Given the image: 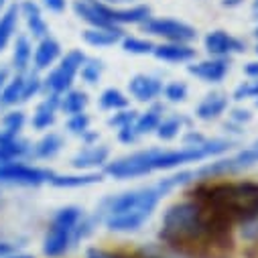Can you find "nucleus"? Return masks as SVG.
Instances as JSON below:
<instances>
[{
	"instance_id": "nucleus-30",
	"label": "nucleus",
	"mask_w": 258,
	"mask_h": 258,
	"mask_svg": "<svg viewBox=\"0 0 258 258\" xmlns=\"http://www.w3.org/2000/svg\"><path fill=\"white\" fill-rule=\"evenodd\" d=\"M122 51L131 55H153L155 43L149 37H135V35H124L120 39Z\"/></svg>"
},
{
	"instance_id": "nucleus-32",
	"label": "nucleus",
	"mask_w": 258,
	"mask_h": 258,
	"mask_svg": "<svg viewBox=\"0 0 258 258\" xmlns=\"http://www.w3.org/2000/svg\"><path fill=\"white\" fill-rule=\"evenodd\" d=\"M25 122H27V116H25L23 110H11L3 118V133L11 135V137H21V131L25 128Z\"/></svg>"
},
{
	"instance_id": "nucleus-40",
	"label": "nucleus",
	"mask_w": 258,
	"mask_h": 258,
	"mask_svg": "<svg viewBox=\"0 0 258 258\" xmlns=\"http://www.w3.org/2000/svg\"><path fill=\"white\" fill-rule=\"evenodd\" d=\"M206 141H208V137L198 133V131H193V128H189V131L183 135V147H200Z\"/></svg>"
},
{
	"instance_id": "nucleus-18",
	"label": "nucleus",
	"mask_w": 258,
	"mask_h": 258,
	"mask_svg": "<svg viewBox=\"0 0 258 258\" xmlns=\"http://www.w3.org/2000/svg\"><path fill=\"white\" fill-rule=\"evenodd\" d=\"M59 100L61 96L57 94H47L43 98V102H39V106L35 108V114H33V128L35 131H47V128H51L57 120V114L61 112L59 110Z\"/></svg>"
},
{
	"instance_id": "nucleus-35",
	"label": "nucleus",
	"mask_w": 258,
	"mask_h": 258,
	"mask_svg": "<svg viewBox=\"0 0 258 258\" xmlns=\"http://www.w3.org/2000/svg\"><path fill=\"white\" fill-rule=\"evenodd\" d=\"M43 92V80L39 78V72H27L25 74V84H23V102L35 98L37 94Z\"/></svg>"
},
{
	"instance_id": "nucleus-24",
	"label": "nucleus",
	"mask_w": 258,
	"mask_h": 258,
	"mask_svg": "<svg viewBox=\"0 0 258 258\" xmlns=\"http://www.w3.org/2000/svg\"><path fill=\"white\" fill-rule=\"evenodd\" d=\"M33 63V45L27 35H19L13 47V68L17 74H27Z\"/></svg>"
},
{
	"instance_id": "nucleus-9",
	"label": "nucleus",
	"mask_w": 258,
	"mask_h": 258,
	"mask_svg": "<svg viewBox=\"0 0 258 258\" xmlns=\"http://www.w3.org/2000/svg\"><path fill=\"white\" fill-rule=\"evenodd\" d=\"M92 7L100 13V17L114 25V27H126V25H143L153 17V9L149 5H128V7H112L106 5L104 0H90Z\"/></svg>"
},
{
	"instance_id": "nucleus-22",
	"label": "nucleus",
	"mask_w": 258,
	"mask_h": 258,
	"mask_svg": "<svg viewBox=\"0 0 258 258\" xmlns=\"http://www.w3.org/2000/svg\"><path fill=\"white\" fill-rule=\"evenodd\" d=\"M163 116H165V106H163L161 102H153V104H149V108H147L145 112H139L137 122H135L139 135L145 137V135L155 133V131H157V126H159V122L163 120Z\"/></svg>"
},
{
	"instance_id": "nucleus-52",
	"label": "nucleus",
	"mask_w": 258,
	"mask_h": 258,
	"mask_svg": "<svg viewBox=\"0 0 258 258\" xmlns=\"http://www.w3.org/2000/svg\"><path fill=\"white\" fill-rule=\"evenodd\" d=\"M256 145H258V141H256Z\"/></svg>"
},
{
	"instance_id": "nucleus-49",
	"label": "nucleus",
	"mask_w": 258,
	"mask_h": 258,
	"mask_svg": "<svg viewBox=\"0 0 258 258\" xmlns=\"http://www.w3.org/2000/svg\"><path fill=\"white\" fill-rule=\"evenodd\" d=\"M254 106H256V108H258V98H256V100H254Z\"/></svg>"
},
{
	"instance_id": "nucleus-26",
	"label": "nucleus",
	"mask_w": 258,
	"mask_h": 258,
	"mask_svg": "<svg viewBox=\"0 0 258 258\" xmlns=\"http://www.w3.org/2000/svg\"><path fill=\"white\" fill-rule=\"evenodd\" d=\"M23 84H25V74H15L13 78H9L3 92H0V108H11L23 102Z\"/></svg>"
},
{
	"instance_id": "nucleus-33",
	"label": "nucleus",
	"mask_w": 258,
	"mask_h": 258,
	"mask_svg": "<svg viewBox=\"0 0 258 258\" xmlns=\"http://www.w3.org/2000/svg\"><path fill=\"white\" fill-rule=\"evenodd\" d=\"M189 96V86L181 80H175V82H169L165 84L163 88V98L169 102V104H181L185 102Z\"/></svg>"
},
{
	"instance_id": "nucleus-12",
	"label": "nucleus",
	"mask_w": 258,
	"mask_h": 258,
	"mask_svg": "<svg viewBox=\"0 0 258 258\" xmlns=\"http://www.w3.org/2000/svg\"><path fill=\"white\" fill-rule=\"evenodd\" d=\"M163 80L151 74H137L128 82V94H131L137 102L143 104H153L163 96Z\"/></svg>"
},
{
	"instance_id": "nucleus-42",
	"label": "nucleus",
	"mask_w": 258,
	"mask_h": 258,
	"mask_svg": "<svg viewBox=\"0 0 258 258\" xmlns=\"http://www.w3.org/2000/svg\"><path fill=\"white\" fill-rule=\"evenodd\" d=\"M244 76L248 80H258V59L246 63V66H244Z\"/></svg>"
},
{
	"instance_id": "nucleus-5",
	"label": "nucleus",
	"mask_w": 258,
	"mask_h": 258,
	"mask_svg": "<svg viewBox=\"0 0 258 258\" xmlns=\"http://www.w3.org/2000/svg\"><path fill=\"white\" fill-rule=\"evenodd\" d=\"M82 218L84 210L78 206H66L55 212L43 240V254L47 258H61L76 246V230Z\"/></svg>"
},
{
	"instance_id": "nucleus-28",
	"label": "nucleus",
	"mask_w": 258,
	"mask_h": 258,
	"mask_svg": "<svg viewBox=\"0 0 258 258\" xmlns=\"http://www.w3.org/2000/svg\"><path fill=\"white\" fill-rule=\"evenodd\" d=\"M98 106L104 112H116V110H124L131 106V98L118 88H106L98 98Z\"/></svg>"
},
{
	"instance_id": "nucleus-6",
	"label": "nucleus",
	"mask_w": 258,
	"mask_h": 258,
	"mask_svg": "<svg viewBox=\"0 0 258 258\" xmlns=\"http://www.w3.org/2000/svg\"><path fill=\"white\" fill-rule=\"evenodd\" d=\"M86 53L82 49H72L70 53L61 55V59L57 61V66H53L49 70V74L43 80V92L47 94H66L68 90L74 88L76 78L80 76V70L86 61Z\"/></svg>"
},
{
	"instance_id": "nucleus-50",
	"label": "nucleus",
	"mask_w": 258,
	"mask_h": 258,
	"mask_svg": "<svg viewBox=\"0 0 258 258\" xmlns=\"http://www.w3.org/2000/svg\"><path fill=\"white\" fill-rule=\"evenodd\" d=\"M254 51H256V55H258V43H256V47H254Z\"/></svg>"
},
{
	"instance_id": "nucleus-41",
	"label": "nucleus",
	"mask_w": 258,
	"mask_h": 258,
	"mask_svg": "<svg viewBox=\"0 0 258 258\" xmlns=\"http://www.w3.org/2000/svg\"><path fill=\"white\" fill-rule=\"evenodd\" d=\"M41 5H43L49 13L61 15V13H66V9H68V0H41Z\"/></svg>"
},
{
	"instance_id": "nucleus-17",
	"label": "nucleus",
	"mask_w": 258,
	"mask_h": 258,
	"mask_svg": "<svg viewBox=\"0 0 258 258\" xmlns=\"http://www.w3.org/2000/svg\"><path fill=\"white\" fill-rule=\"evenodd\" d=\"M19 15L23 17L31 37L43 39V37L51 35L49 33V25H47V21L43 17V11H41V7L37 3H33V0H23V3L19 5Z\"/></svg>"
},
{
	"instance_id": "nucleus-20",
	"label": "nucleus",
	"mask_w": 258,
	"mask_h": 258,
	"mask_svg": "<svg viewBox=\"0 0 258 258\" xmlns=\"http://www.w3.org/2000/svg\"><path fill=\"white\" fill-rule=\"evenodd\" d=\"M63 149V139L57 133H47L43 135L33 147H31V157L37 161H49L53 157H57Z\"/></svg>"
},
{
	"instance_id": "nucleus-23",
	"label": "nucleus",
	"mask_w": 258,
	"mask_h": 258,
	"mask_svg": "<svg viewBox=\"0 0 258 258\" xmlns=\"http://www.w3.org/2000/svg\"><path fill=\"white\" fill-rule=\"evenodd\" d=\"M185 126H187V118H185L183 114H167V116H163V120L159 122L155 135H157L159 141L169 143V141L177 139V137L183 133Z\"/></svg>"
},
{
	"instance_id": "nucleus-7",
	"label": "nucleus",
	"mask_w": 258,
	"mask_h": 258,
	"mask_svg": "<svg viewBox=\"0 0 258 258\" xmlns=\"http://www.w3.org/2000/svg\"><path fill=\"white\" fill-rule=\"evenodd\" d=\"M53 175L55 171L37 167V165H27L21 159L0 163V183H7V185L39 187L43 183H51Z\"/></svg>"
},
{
	"instance_id": "nucleus-34",
	"label": "nucleus",
	"mask_w": 258,
	"mask_h": 258,
	"mask_svg": "<svg viewBox=\"0 0 258 258\" xmlns=\"http://www.w3.org/2000/svg\"><path fill=\"white\" fill-rule=\"evenodd\" d=\"M68 133L74 135V137H84L90 128H92V118L88 112H80V114H74V116H68Z\"/></svg>"
},
{
	"instance_id": "nucleus-36",
	"label": "nucleus",
	"mask_w": 258,
	"mask_h": 258,
	"mask_svg": "<svg viewBox=\"0 0 258 258\" xmlns=\"http://www.w3.org/2000/svg\"><path fill=\"white\" fill-rule=\"evenodd\" d=\"M137 116H139V112H137V110H133V108L116 110V112L108 118V126H110V128H114V131H118V128H122V126L135 124V122H137Z\"/></svg>"
},
{
	"instance_id": "nucleus-39",
	"label": "nucleus",
	"mask_w": 258,
	"mask_h": 258,
	"mask_svg": "<svg viewBox=\"0 0 258 258\" xmlns=\"http://www.w3.org/2000/svg\"><path fill=\"white\" fill-rule=\"evenodd\" d=\"M228 118H230V124H232V126L244 128V124H248V122L254 118V114H252L248 108H232L230 114H228Z\"/></svg>"
},
{
	"instance_id": "nucleus-27",
	"label": "nucleus",
	"mask_w": 258,
	"mask_h": 258,
	"mask_svg": "<svg viewBox=\"0 0 258 258\" xmlns=\"http://www.w3.org/2000/svg\"><path fill=\"white\" fill-rule=\"evenodd\" d=\"M19 5L9 7L5 13H0V53H3L9 45V41L13 39L15 31H17V23H19Z\"/></svg>"
},
{
	"instance_id": "nucleus-25",
	"label": "nucleus",
	"mask_w": 258,
	"mask_h": 258,
	"mask_svg": "<svg viewBox=\"0 0 258 258\" xmlns=\"http://www.w3.org/2000/svg\"><path fill=\"white\" fill-rule=\"evenodd\" d=\"M90 104V98L84 90H68L66 94H61V100H59V110L68 116H74V114H80V112H86Z\"/></svg>"
},
{
	"instance_id": "nucleus-29",
	"label": "nucleus",
	"mask_w": 258,
	"mask_h": 258,
	"mask_svg": "<svg viewBox=\"0 0 258 258\" xmlns=\"http://www.w3.org/2000/svg\"><path fill=\"white\" fill-rule=\"evenodd\" d=\"M86 258H155V248H145L139 252H122V250H108V248L92 246L86 250Z\"/></svg>"
},
{
	"instance_id": "nucleus-14",
	"label": "nucleus",
	"mask_w": 258,
	"mask_h": 258,
	"mask_svg": "<svg viewBox=\"0 0 258 258\" xmlns=\"http://www.w3.org/2000/svg\"><path fill=\"white\" fill-rule=\"evenodd\" d=\"M196 47L191 43H169V41H163L159 45H155V51H153V57L163 61V63H191L196 59Z\"/></svg>"
},
{
	"instance_id": "nucleus-4",
	"label": "nucleus",
	"mask_w": 258,
	"mask_h": 258,
	"mask_svg": "<svg viewBox=\"0 0 258 258\" xmlns=\"http://www.w3.org/2000/svg\"><path fill=\"white\" fill-rule=\"evenodd\" d=\"M236 143L230 139H208L200 147H179V149H143L135 151L131 155L118 157L114 161H108L104 167V175L112 179H139L153 175L157 171H171L179 169L183 165L202 163L206 159L220 157L228 153Z\"/></svg>"
},
{
	"instance_id": "nucleus-1",
	"label": "nucleus",
	"mask_w": 258,
	"mask_h": 258,
	"mask_svg": "<svg viewBox=\"0 0 258 258\" xmlns=\"http://www.w3.org/2000/svg\"><path fill=\"white\" fill-rule=\"evenodd\" d=\"M159 240L165 250L179 258H230L234 252V224L185 196L163 212Z\"/></svg>"
},
{
	"instance_id": "nucleus-13",
	"label": "nucleus",
	"mask_w": 258,
	"mask_h": 258,
	"mask_svg": "<svg viewBox=\"0 0 258 258\" xmlns=\"http://www.w3.org/2000/svg\"><path fill=\"white\" fill-rule=\"evenodd\" d=\"M110 161V147L108 145H84V149L74 155L72 167L78 171H92V169H104Z\"/></svg>"
},
{
	"instance_id": "nucleus-3",
	"label": "nucleus",
	"mask_w": 258,
	"mask_h": 258,
	"mask_svg": "<svg viewBox=\"0 0 258 258\" xmlns=\"http://www.w3.org/2000/svg\"><path fill=\"white\" fill-rule=\"evenodd\" d=\"M185 196L222 214L248 242L258 240V181L198 179Z\"/></svg>"
},
{
	"instance_id": "nucleus-46",
	"label": "nucleus",
	"mask_w": 258,
	"mask_h": 258,
	"mask_svg": "<svg viewBox=\"0 0 258 258\" xmlns=\"http://www.w3.org/2000/svg\"><path fill=\"white\" fill-rule=\"evenodd\" d=\"M9 82V70L7 68H0V92H3L5 84Z\"/></svg>"
},
{
	"instance_id": "nucleus-15",
	"label": "nucleus",
	"mask_w": 258,
	"mask_h": 258,
	"mask_svg": "<svg viewBox=\"0 0 258 258\" xmlns=\"http://www.w3.org/2000/svg\"><path fill=\"white\" fill-rule=\"evenodd\" d=\"M59 59H61V43L51 35L39 39V43L33 51V70L35 72L51 70Z\"/></svg>"
},
{
	"instance_id": "nucleus-19",
	"label": "nucleus",
	"mask_w": 258,
	"mask_h": 258,
	"mask_svg": "<svg viewBox=\"0 0 258 258\" xmlns=\"http://www.w3.org/2000/svg\"><path fill=\"white\" fill-rule=\"evenodd\" d=\"M122 37H124V31L118 29V27H88L82 33L84 43L94 47V49L112 47V45L120 43Z\"/></svg>"
},
{
	"instance_id": "nucleus-38",
	"label": "nucleus",
	"mask_w": 258,
	"mask_h": 258,
	"mask_svg": "<svg viewBox=\"0 0 258 258\" xmlns=\"http://www.w3.org/2000/svg\"><path fill=\"white\" fill-rule=\"evenodd\" d=\"M116 139H118V143L131 147V145H137L143 137L139 135V131H137V126H135V124H128V126L118 128V131H116Z\"/></svg>"
},
{
	"instance_id": "nucleus-31",
	"label": "nucleus",
	"mask_w": 258,
	"mask_h": 258,
	"mask_svg": "<svg viewBox=\"0 0 258 258\" xmlns=\"http://www.w3.org/2000/svg\"><path fill=\"white\" fill-rule=\"evenodd\" d=\"M104 70H106V66H104L102 59L88 55L86 61H84V66H82V70H80L82 82H86L88 86H98L102 76H104Z\"/></svg>"
},
{
	"instance_id": "nucleus-45",
	"label": "nucleus",
	"mask_w": 258,
	"mask_h": 258,
	"mask_svg": "<svg viewBox=\"0 0 258 258\" xmlns=\"http://www.w3.org/2000/svg\"><path fill=\"white\" fill-rule=\"evenodd\" d=\"M104 3L112 7H128V5H135V0H104Z\"/></svg>"
},
{
	"instance_id": "nucleus-51",
	"label": "nucleus",
	"mask_w": 258,
	"mask_h": 258,
	"mask_svg": "<svg viewBox=\"0 0 258 258\" xmlns=\"http://www.w3.org/2000/svg\"><path fill=\"white\" fill-rule=\"evenodd\" d=\"M254 35H256V39H258V27H256V31H254Z\"/></svg>"
},
{
	"instance_id": "nucleus-16",
	"label": "nucleus",
	"mask_w": 258,
	"mask_h": 258,
	"mask_svg": "<svg viewBox=\"0 0 258 258\" xmlns=\"http://www.w3.org/2000/svg\"><path fill=\"white\" fill-rule=\"evenodd\" d=\"M230 108V96L226 92H210L196 106V118L202 122H214Z\"/></svg>"
},
{
	"instance_id": "nucleus-8",
	"label": "nucleus",
	"mask_w": 258,
	"mask_h": 258,
	"mask_svg": "<svg viewBox=\"0 0 258 258\" xmlns=\"http://www.w3.org/2000/svg\"><path fill=\"white\" fill-rule=\"evenodd\" d=\"M141 29L149 37H157L169 43H193L198 39L196 27H191L185 21L169 19V17H151L147 23L141 25Z\"/></svg>"
},
{
	"instance_id": "nucleus-37",
	"label": "nucleus",
	"mask_w": 258,
	"mask_h": 258,
	"mask_svg": "<svg viewBox=\"0 0 258 258\" xmlns=\"http://www.w3.org/2000/svg\"><path fill=\"white\" fill-rule=\"evenodd\" d=\"M258 98V80H246L242 82L234 94H232V100L236 102H244V100H256Z\"/></svg>"
},
{
	"instance_id": "nucleus-2",
	"label": "nucleus",
	"mask_w": 258,
	"mask_h": 258,
	"mask_svg": "<svg viewBox=\"0 0 258 258\" xmlns=\"http://www.w3.org/2000/svg\"><path fill=\"white\" fill-rule=\"evenodd\" d=\"M189 181H193V171H181L153 185L108 196L98 206L94 218L98 224H104L112 232H120V234L137 232L153 216V212L157 210V206L167 193Z\"/></svg>"
},
{
	"instance_id": "nucleus-43",
	"label": "nucleus",
	"mask_w": 258,
	"mask_h": 258,
	"mask_svg": "<svg viewBox=\"0 0 258 258\" xmlns=\"http://www.w3.org/2000/svg\"><path fill=\"white\" fill-rule=\"evenodd\" d=\"M17 248L13 246V244H9V242H3L0 240V256H7V254H13Z\"/></svg>"
},
{
	"instance_id": "nucleus-11",
	"label": "nucleus",
	"mask_w": 258,
	"mask_h": 258,
	"mask_svg": "<svg viewBox=\"0 0 258 258\" xmlns=\"http://www.w3.org/2000/svg\"><path fill=\"white\" fill-rule=\"evenodd\" d=\"M189 76H193L196 80L204 82V84H222L226 80V76L230 74V59L226 57H208L202 61H191L187 66Z\"/></svg>"
},
{
	"instance_id": "nucleus-47",
	"label": "nucleus",
	"mask_w": 258,
	"mask_h": 258,
	"mask_svg": "<svg viewBox=\"0 0 258 258\" xmlns=\"http://www.w3.org/2000/svg\"><path fill=\"white\" fill-rule=\"evenodd\" d=\"M0 258H33L31 254H19V252H13V254H7V256H0Z\"/></svg>"
},
{
	"instance_id": "nucleus-10",
	"label": "nucleus",
	"mask_w": 258,
	"mask_h": 258,
	"mask_svg": "<svg viewBox=\"0 0 258 258\" xmlns=\"http://www.w3.org/2000/svg\"><path fill=\"white\" fill-rule=\"evenodd\" d=\"M204 49L208 51L210 57H234V55H240L246 51V41L224 31V29H216V31H210L206 37H204Z\"/></svg>"
},
{
	"instance_id": "nucleus-21",
	"label": "nucleus",
	"mask_w": 258,
	"mask_h": 258,
	"mask_svg": "<svg viewBox=\"0 0 258 258\" xmlns=\"http://www.w3.org/2000/svg\"><path fill=\"white\" fill-rule=\"evenodd\" d=\"M102 181V173L96 171H88V173H78V175H53L51 185L59 187V189H80V187H88V185H96Z\"/></svg>"
},
{
	"instance_id": "nucleus-44",
	"label": "nucleus",
	"mask_w": 258,
	"mask_h": 258,
	"mask_svg": "<svg viewBox=\"0 0 258 258\" xmlns=\"http://www.w3.org/2000/svg\"><path fill=\"white\" fill-rule=\"evenodd\" d=\"M246 3V0H222V7L224 9H238Z\"/></svg>"
},
{
	"instance_id": "nucleus-48",
	"label": "nucleus",
	"mask_w": 258,
	"mask_h": 258,
	"mask_svg": "<svg viewBox=\"0 0 258 258\" xmlns=\"http://www.w3.org/2000/svg\"><path fill=\"white\" fill-rule=\"evenodd\" d=\"M252 13H254V19L258 21V0H254V3H252Z\"/></svg>"
}]
</instances>
